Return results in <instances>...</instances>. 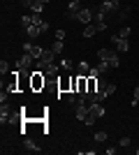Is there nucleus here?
Segmentation results:
<instances>
[{"mask_svg":"<svg viewBox=\"0 0 139 155\" xmlns=\"http://www.w3.org/2000/svg\"><path fill=\"white\" fill-rule=\"evenodd\" d=\"M42 9H44V2H42V0H40V2H35V5L30 7V12H33V14H42Z\"/></svg>","mask_w":139,"mask_h":155,"instance_id":"aec40b11","label":"nucleus"},{"mask_svg":"<svg viewBox=\"0 0 139 155\" xmlns=\"http://www.w3.org/2000/svg\"><path fill=\"white\" fill-rule=\"evenodd\" d=\"M127 14H130V7H123L118 12V19H127Z\"/></svg>","mask_w":139,"mask_h":155,"instance_id":"393cba45","label":"nucleus"},{"mask_svg":"<svg viewBox=\"0 0 139 155\" xmlns=\"http://www.w3.org/2000/svg\"><path fill=\"white\" fill-rule=\"evenodd\" d=\"M60 67H63V70H67V72H70V70H74V60L63 58V60H60Z\"/></svg>","mask_w":139,"mask_h":155,"instance_id":"f3484780","label":"nucleus"},{"mask_svg":"<svg viewBox=\"0 0 139 155\" xmlns=\"http://www.w3.org/2000/svg\"><path fill=\"white\" fill-rule=\"evenodd\" d=\"M132 100H139V86L134 88V97H132Z\"/></svg>","mask_w":139,"mask_h":155,"instance_id":"7c9ffc66","label":"nucleus"},{"mask_svg":"<svg viewBox=\"0 0 139 155\" xmlns=\"http://www.w3.org/2000/svg\"><path fill=\"white\" fill-rule=\"evenodd\" d=\"M107 84H109V81H104L102 77H98V91H104V88H107Z\"/></svg>","mask_w":139,"mask_h":155,"instance_id":"b1692460","label":"nucleus"},{"mask_svg":"<svg viewBox=\"0 0 139 155\" xmlns=\"http://www.w3.org/2000/svg\"><path fill=\"white\" fill-rule=\"evenodd\" d=\"M58 91H60V93H70V91H72V77L58 79Z\"/></svg>","mask_w":139,"mask_h":155,"instance_id":"9b49d317","label":"nucleus"},{"mask_svg":"<svg viewBox=\"0 0 139 155\" xmlns=\"http://www.w3.org/2000/svg\"><path fill=\"white\" fill-rule=\"evenodd\" d=\"M23 148H26L28 153H37V150H40V148H37V143H35L33 139H23Z\"/></svg>","mask_w":139,"mask_h":155,"instance_id":"4468645a","label":"nucleus"},{"mask_svg":"<svg viewBox=\"0 0 139 155\" xmlns=\"http://www.w3.org/2000/svg\"><path fill=\"white\" fill-rule=\"evenodd\" d=\"M81 9H84V7H81V0H70V7H67V19L77 21V16H79Z\"/></svg>","mask_w":139,"mask_h":155,"instance_id":"0eeeda50","label":"nucleus"},{"mask_svg":"<svg viewBox=\"0 0 139 155\" xmlns=\"http://www.w3.org/2000/svg\"><path fill=\"white\" fill-rule=\"evenodd\" d=\"M77 97H79V95H77V93H72V91H70V93H65L67 104H77Z\"/></svg>","mask_w":139,"mask_h":155,"instance_id":"412c9836","label":"nucleus"},{"mask_svg":"<svg viewBox=\"0 0 139 155\" xmlns=\"http://www.w3.org/2000/svg\"><path fill=\"white\" fill-rule=\"evenodd\" d=\"M98 60H107L111 67H118V65H121L116 51H111V49H98Z\"/></svg>","mask_w":139,"mask_h":155,"instance_id":"20e7f679","label":"nucleus"},{"mask_svg":"<svg viewBox=\"0 0 139 155\" xmlns=\"http://www.w3.org/2000/svg\"><path fill=\"white\" fill-rule=\"evenodd\" d=\"M74 111H77V118H79V120H86V118H88V104L77 102V104H74Z\"/></svg>","mask_w":139,"mask_h":155,"instance_id":"9d476101","label":"nucleus"},{"mask_svg":"<svg viewBox=\"0 0 139 155\" xmlns=\"http://www.w3.org/2000/svg\"><path fill=\"white\" fill-rule=\"evenodd\" d=\"M56 56H58V53L53 51V49H44V53H42L40 63H56Z\"/></svg>","mask_w":139,"mask_h":155,"instance_id":"ddd939ff","label":"nucleus"},{"mask_svg":"<svg viewBox=\"0 0 139 155\" xmlns=\"http://www.w3.org/2000/svg\"><path fill=\"white\" fill-rule=\"evenodd\" d=\"M7 95H9L7 91H2V93H0V102H7Z\"/></svg>","mask_w":139,"mask_h":155,"instance_id":"c756f323","label":"nucleus"},{"mask_svg":"<svg viewBox=\"0 0 139 155\" xmlns=\"http://www.w3.org/2000/svg\"><path fill=\"white\" fill-rule=\"evenodd\" d=\"M137 155H139V148H137Z\"/></svg>","mask_w":139,"mask_h":155,"instance_id":"72a5a7b5","label":"nucleus"},{"mask_svg":"<svg viewBox=\"0 0 139 155\" xmlns=\"http://www.w3.org/2000/svg\"><path fill=\"white\" fill-rule=\"evenodd\" d=\"M107 137H109V134H107L104 130H98V132H95V141L102 143V141H107Z\"/></svg>","mask_w":139,"mask_h":155,"instance_id":"6ab92c4d","label":"nucleus"},{"mask_svg":"<svg viewBox=\"0 0 139 155\" xmlns=\"http://www.w3.org/2000/svg\"><path fill=\"white\" fill-rule=\"evenodd\" d=\"M118 7H121L118 0H104V2H100V5H98V16H102V19L109 21L114 14L118 12Z\"/></svg>","mask_w":139,"mask_h":155,"instance_id":"f257e3e1","label":"nucleus"},{"mask_svg":"<svg viewBox=\"0 0 139 155\" xmlns=\"http://www.w3.org/2000/svg\"><path fill=\"white\" fill-rule=\"evenodd\" d=\"M23 51L30 53L35 60H40L42 53H44V49H42V46H37V44H33V42H23Z\"/></svg>","mask_w":139,"mask_h":155,"instance_id":"423d86ee","label":"nucleus"},{"mask_svg":"<svg viewBox=\"0 0 139 155\" xmlns=\"http://www.w3.org/2000/svg\"><path fill=\"white\" fill-rule=\"evenodd\" d=\"M95 70H98V72H100V74H104V72H107V70H111V65L107 63V60H100V63H98V67H95Z\"/></svg>","mask_w":139,"mask_h":155,"instance_id":"dca6fc26","label":"nucleus"},{"mask_svg":"<svg viewBox=\"0 0 139 155\" xmlns=\"http://www.w3.org/2000/svg\"><path fill=\"white\" fill-rule=\"evenodd\" d=\"M127 35H130V26H123V28L118 30V37H125V39H127Z\"/></svg>","mask_w":139,"mask_h":155,"instance_id":"5701e85b","label":"nucleus"},{"mask_svg":"<svg viewBox=\"0 0 139 155\" xmlns=\"http://www.w3.org/2000/svg\"><path fill=\"white\" fill-rule=\"evenodd\" d=\"M0 72H2V74H9V65H7V60L0 63Z\"/></svg>","mask_w":139,"mask_h":155,"instance_id":"a878e982","label":"nucleus"},{"mask_svg":"<svg viewBox=\"0 0 139 155\" xmlns=\"http://www.w3.org/2000/svg\"><path fill=\"white\" fill-rule=\"evenodd\" d=\"M91 65L86 63V60H81V63H77V74H79V77H91Z\"/></svg>","mask_w":139,"mask_h":155,"instance_id":"f8f14e48","label":"nucleus"},{"mask_svg":"<svg viewBox=\"0 0 139 155\" xmlns=\"http://www.w3.org/2000/svg\"><path fill=\"white\" fill-rule=\"evenodd\" d=\"M95 16H98V7H84V9L79 12V16H77V21L84 23V26H88Z\"/></svg>","mask_w":139,"mask_h":155,"instance_id":"39448f33","label":"nucleus"},{"mask_svg":"<svg viewBox=\"0 0 139 155\" xmlns=\"http://www.w3.org/2000/svg\"><path fill=\"white\" fill-rule=\"evenodd\" d=\"M104 114H107V109L102 107V102H95V104H91V107H88V118L84 120V123H86V125H95V120H98V118H102Z\"/></svg>","mask_w":139,"mask_h":155,"instance_id":"f03ea898","label":"nucleus"},{"mask_svg":"<svg viewBox=\"0 0 139 155\" xmlns=\"http://www.w3.org/2000/svg\"><path fill=\"white\" fill-rule=\"evenodd\" d=\"M33 63H35V58L30 56V53L23 51V56L16 60V70H19V72H21V70H30V65H33Z\"/></svg>","mask_w":139,"mask_h":155,"instance_id":"6e6552de","label":"nucleus"},{"mask_svg":"<svg viewBox=\"0 0 139 155\" xmlns=\"http://www.w3.org/2000/svg\"><path fill=\"white\" fill-rule=\"evenodd\" d=\"M132 107H139V100H132Z\"/></svg>","mask_w":139,"mask_h":155,"instance_id":"2f4dec72","label":"nucleus"},{"mask_svg":"<svg viewBox=\"0 0 139 155\" xmlns=\"http://www.w3.org/2000/svg\"><path fill=\"white\" fill-rule=\"evenodd\" d=\"M53 37H56V39H65V30H63V28H58V30H56V35H53Z\"/></svg>","mask_w":139,"mask_h":155,"instance_id":"cd10ccee","label":"nucleus"},{"mask_svg":"<svg viewBox=\"0 0 139 155\" xmlns=\"http://www.w3.org/2000/svg\"><path fill=\"white\" fill-rule=\"evenodd\" d=\"M111 42L116 44V51H121V53H125L127 49H130V42H127L125 37H118V35H114V37H111Z\"/></svg>","mask_w":139,"mask_h":155,"instance_id":"1a4fd4ad","label":"nucleus"},{"mask_svg":"<svg viewBox=\"0 0 139 155\" xmlns=\"http://www.w3.org/2000/svg\"><path fill=\"white\" fill-rule=\"evenodd\" d=\"M44 86H46V77H44V72H42V70H35L33 74H30V91L40 93Z\"/></svg>","mask_w":139,"mask_h":155,"instance_id":"7ed1b4c3","label":"nucleus"},{"mask_svg":"<svg viewBox=\"0 0 139 155\" xmlns=\"http://www.w3.org/2000/svg\"><path fill=\"white\" fill-rule=\"evenodd\" d=\"M42 2H44V5H46V2H51V0H42Z\"/></svg>","mask_w":139,"mask_h":155,"instance_id":"473e14b6","label":"nucleus"},{"mask_svg":"<svg viewBox=\"0 0 139 155\" xmlns=\"http://www.w3.org/2000/svg\"><path fill=\"white\" fill-rule=\"evenodd\" d=\"M35 2H40V0H23V7H28V9H30Z\"/></svg>","mask_w":139,"mask_h":155,"instance_id":"c85d7f7f","label":"nucleus"},{"mask_svg":"<svg viewBox=\"0 0 139 155\" xmlns=\"http://www.w3.org/2000/svg\"><path fill=\"white\" fill-rule=\"evenodd\" d=\"M118 146H123V148H125V146H130V137H121Z\"/></svg>","mask_w":139,"mask_h":155,"instance_id":"bb28decb","label":"nucleus"},{"mask_svg":"<svg viewBox=\"0 0 139 155\" xmlns=\"http://www.w3.org/2000/svg\"><path fill=\"white\" fill-rule=\"evenodd\" d=\"M104 93H107V97H109V95H114V93H116V84H107Z\"/></svg>","mask_w":139,"mask_h":155,"instance_id":"4be33fe9","label":"nucleus"},{"mask_svg":"<svg viewBox=\"0 0 139 155\" xmlns=\"http://www.w3.org/2000/svg\"><path fill=\"white\" fill-rule=\"evenodd\" d=\"M98 32V28H95V23H88L86 28H84V37H93Z\"/></svg>","mask_w":139,"mask_h":155,"instance_id":"2eb2a0df","label":"nucleus"},{"mask_svg":"<svg viewBox=\"0 0 139 155\" xmlns=\"http://www.w3.org/2000/svg\"><path fill=\"white\" fill-rule=\"evenodd\" d=\"M51 49H53L56 53H63V49H65V44H63V39H56V42L51 44Z\"/></svg>","mask_w":139,"mask_h":155,"instance_id":"a211bd4d","label":"nucleus"}]
</instances>
